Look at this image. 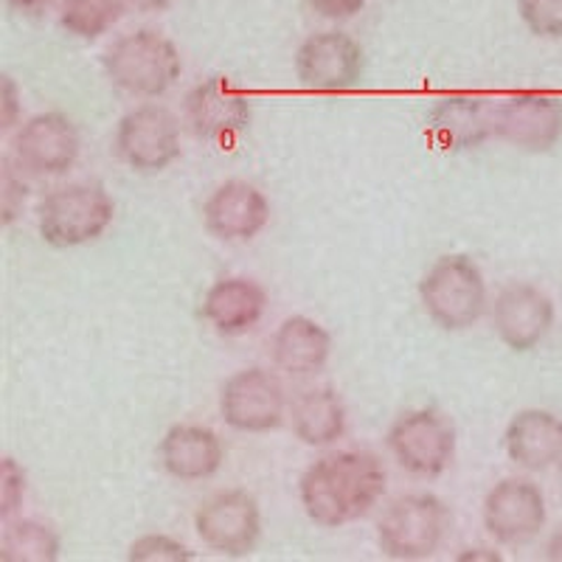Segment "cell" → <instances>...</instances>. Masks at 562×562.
<instances>
[{
    "instance_id": "6da1fadb",
    "label": "cell",
    "mask_w": 562,
    "mask_h": 562,
    "mask_svg": "<svg viewBox=\"0 0 562 562\" xmlns=\"http://www.w3.org/2000/svg\"><path fill=\"white\" fill-rule=\"evenodd\" d=\"M385 492V467L369 450H340L310 464L299 481L301 506L324 529L366 518Z\"/></svg>"
},
{
    "instance_id": "7a4b0ae2",
    "label": "cell",
    "mask_w": 562,
    "mask_h": 562,
    "mask_svg": "<svg viewBox=\"0 0 562 562\" xmlns=\"http://www.w3.org/2000/svg\"><path fill=\"white\" fill-rule=\"evenodd\" d=\"M102 63L110 82L138 99L164 97L183 74V59L172 40L153 29H138L115 40Z\"/></svg>"
},
{
    "instance_id": "3957f363",
    "label": "cell",
    "mask_w": 562,
    "mask_h": 562,
    "mask_svg": "<svg viewBox=\"0 0 562 562\" xmlns=\"http://www.w3.org/2000/svg\"><path fill=\"white\" fill-rule=\"evenodd\" d=\"M419 301L436 326L461 333L479 324L486 313V279L470 256H441L422 276Z\"/></svg>"
},
{
    "instance_id": "277c9868",
    "label": "cell",
    "mask_w": 562,
    "mask_h": 562,
    "mask_svg": "<svg viewBox=\"0 0 562 562\" xmlns=\"http://www.w3.org/2000/svg\"><path fill=\"white\" fill-rule=\"evenodd\" d=\"M115 203L99 183H65L37 205L40 237L52 248H79L97 243L113 225Z\"/></svg>"
},
{
    "instance_id": "5b68a950",
    "label": "cell",
    "mask_w": 562,
    "mask_h": 562,
    "mask_svg": "<svg viewBox=\"0 0 562 562\" xmlns=\"http://www.w3.org/2000/svg\"><path fill=\"white\" fill-rule=\"evenodd\" d=\"M450 509L434 492H411L396 498L378 524V546L389 560H430L448 537Z\"/></svg>"
},
{
    "instance_id": "8992f818",
    "label": "cell",
    "mask_w": 562,
    "mask_h": 562,
    "mask_svg": "<svg viewBox=\"0 0 562 562\" xmlns=\"http://www.w3.org/2000/svg\"><path fill=\"white\" fill-rule=\"evenodd\" d=\"M456 428L436 408H416L396 416L385 445L396 464L419 479H439L456 459Z\"/></svg>"
},
{
    "instance_id": "52a82bcc",
    "label": "cell",
    "mask_w": 562,
    "mask_h": 562,
    "mask_svg": "<svg viewBox=\"0 0 562 562\" xmlns=\"http://www.w3.org/2000/svg\"><path fill=\"white\" fill-rule=\"evenodd\" d=\"M113 147L133 172L158 175L180 158V124L164 104H138L122 115Z\"/></svg>"
},
{
    "instance_id": "ba28073f",
    "label": "cell",
    "mask_w": 562,
    "mask_h": 562,
    "mask_svg": "<svg viewBox=\"0 0 562 562\" xmlns=\"http://www.w3.org/2000/svg\"><path fill=\"white\" fill-rule=\"evenodd\" d=\"M194 529L211 551L223 557H248L262 537V509L245 490L214 492L194 512Z\"/></svg>"
},
{
    "instance_id": "9c48e42d",
    "label": "cell",
    "mask_w": 562,
    "mask_h": 562,
    "mask_svg": "<svg viewBox=\"0 0 562 562\" xmlns=\"http://www.w3.org/2000/svg\"><path fill=\"white\" fill-rule=\"evenodd\" d=\"M288 414V391L273 371L243 369L231 374L220 391V416L239 434H268Z\"/></svg>"
},
{
    "instance_id": "30bf717a",
    "label": "cell",
    "mask_w": 562,
    "mask_h": 562,
    "mask_svg": "<svg viewBox=\"0 0 562 562\" xmlns=\"http://www.w3.org/2000/svg\"><path fill=\"white\" fill-rule=\"evenodd\" d=\"M14 164L34 178H59L77 167L82 153L77 124L63 113H37L20 124L12 140Z\"/></svg>"
},
{
    "instance_id": "8fae6325",
    "label": "cell",
    "mask_w": 562,
    "mask_h": 562,
    "mask_svg": "<svg viewBox=\"0 0 562 562\" xmlns=\"http://www.w3.org/2000/svg\"><path fill=\"white\" fill-rule=\"evenodd\" d=\"M363 48L346 32L310 34L295 52V77L315 93H344L363 79Z\"/></svg>"
},
{
    "instance_id": "7c38bea8",
    "label": "cell",
    "mask_w": 562,
    "mask_h": 562,
    "mask_svg": "<svg viewBox=\"0 0 562 562\" xmlns=\"http://www.w3.org/2000/svg\"><path fill=\"white\" fill-rule=\"evenodd\" d=\"M183 119L200 140L231 144L250 127L254 108L225 77H211L194 85L183 99Z\"/></svg>"
},
{
    "instance_id": "4fadbf2b",
    "label": "cell",
    "mask_w": 562,
    "mask_h": 562,
    "mask_svg": "<svg viewBox=\"0 0 562 562\" xmlns=\"http://www.w3.org/2000/svg\"><path fill=\"white\" fill-rule=\"evenodd\" d=\"M495 135L524 153H549L562 138V99L537 90L498 99Z\"/></svg>"
},
{
    "instance_id": "5bb4252c",
    "label": "cell",
    "mask_w": 562,
    "mask_h": 562,
    "mask_svg": "<svg viewBox=\"0 0 562 562\" xmlns=\"http://www.w3.org/2000/svg\"><path fill=\"white\" fill-rule=\"evenodd\" d=\"M484 529L501 546L531 543L546 526V495L529 479H504L486 492Z\"/></svg>"
},
{
    "instance_id": "9a60e30c",
    "label": "cell",
    "mask_w": 562,
    "mask_h": 562,
    "mask_svg": "<svg viewBox=\"0 0 562 562\" xmlns=\"http://www.w3.org/2000/svg\"><path fill=\"white\" fill-rule=\"evenodd\" d=\"M492 326L512 351H531L554 326V301L529 281H512L492 301Z\"/></svg>"
},
{
    "instance_id": "2e32d148",
    "label": "cell",
    "mask_w": 562,
    "mask_h": 562,
    "mask_svg": "<svg viewBox=\"0 0 562 562\" xmlns=\"http://www.w3.org/2000/svg\"><path fill=\"white\" fill-rule=\"evenodd\" d=\"M428 138L448 153L479 149L495 135V102L481 93H448L425 115Z\"/></svg>"
},
{
    "instance_id": "e0dca14e",
    "label": "cell",
    "mask_w": 562,
    "mask_h": 562,
    "mask_svg": "<svg viewBox=\"0 0 562 562\" xmlns=\"http://www.w3.org/2000/svg\"><path fill=\"white\" fill-rule=\"evenodd\" d=\"M203 223L223 243H248L268 228L270 203L248 180H225L205 200Z\"/></svg>"
},
{
    "instance_id": "ac0fdd59",
    "label": "cell",
    "mask_w": 562,
    "mask_h": 562,
    "mask_svg": "<svg viewBox=\"0 0 562 562\" xmlns=\"http://www.w3.org/2000/svg\"><path fill=\"white\" fill-rule=\"evenodd\" d=\"M268 310V293L259 281L243 279V276H228V279L214 281L203 295L200 315L214 333L225 338H239L248 335Z\"/></svg>"
},
{
    "instance_id": "d6986e66",
    "label": "cell",
    "mask_w": 562,
    "mask_h": 562,
    "mask_svg": "<svg viewBox=\"0 0 562 562\" xmlns=\"http://www.w3.org/2000/svg\"><path fill=\"white\" fill-rule=\"evenodd\" d=\"M160 467L178 481H205L220 473L225 448L220 436L205 425L183 422L164 434L158 445Z\"/></svg>"
},
{
    "instance_id": "ffe728a7",
    "label": "cell",
    "mask_w": 562,
    "mask_h": 562,
    "mask_svg": "<svg viewBox=\"0 0 562 562\" xmlns=\"http://www.w3.org/2000/svg\"><path fill=\"white\" fill-rule=\"evenodd\" d=\"M506 456L529 473H543L562 461V419L551 411L526 408L512 416L504 436Z\"/></svg>"
},
{
    "instance_id": "44dd1931",
    "label": "cell",
    "mask_w": 562,
    "mask_h": 562,
    "mask_svg": "<svg viewBox=\"0 0 562 562\" xmlns=\"http://www.w3.org/2000/svg\"><path fill=\"white\" fill-rule=\"evenodd\" d=\"M276 369L290 378H315L333 358V335L307 315L281 321L270 344Z\"/></svg>"
},
{
    "instance_id": "7402d4cb",
    "label": "cell",
    "mask_w": 562,
    "mask_h": 562,
    "mask_svg": "<svg viewBox=\"0 0 562 562\" xmlns=\"http://www.w3.org/2000/svg\"><path fill=\"white\" fill-rule=\"evenodd\" d=\"M346 405L340 394L329 385L301 391L290 405V425L301 445L307 448H329L346 434Z\"/></svg>"
},
{
    "instance_id": "603a6c76",
    "label": "cell",
    "mask_w": 562,
    "mask_h": 562,
    "mask_svg": "<svg viewBox=\"0 0 562 562\" xmlns=\"http://www.w3.org/2000/svg\"><path fill=\"white\" fill-rule=\"evenodd\" d=\"M63 543L52 526L40 520H14L0 537V560L3 562H57Z\"/></svg>"
},
{
    "instance_id": "cb8c5ba5",
    "label": "cell",
    "mask_w": 562,
    "mask_h": 562,
    "mask_svg": "<svg viewBox=\"0 0 562 562\" xmlns=\"http://www.w3.org/2000/svg\"><path fill=\"white\" fill-rule=\"evenodd\" d=\"M127 0H63L59 26L77 40H99L122 20Z\"/></svg>"
},
{
    "instance_id": "d4e9b609",
    "label": "cell",
    "mask_w": 562,
    "mask_h": 562,
    "mask_svg": "<svg viewBox=\"0 0 562 562\" xmlns=\"http://www.w3.org/2000/svg\"><path fill=\"white\" fill-rule=\"evenodd\" d=\"M130 562H192L194 554L189 546L169 535H144L127 551Z\"/></svg>"
},
{
    "instance_id": "484cf974",
    "label": "cell",
    "mask_w": 562,
    "mask_h": 562,
    "mask_svg": "<svg viewBox=\"0 0 562 562\" xmlns=\"http://www.w3.org/2000/svg\"><path fill=\"white\" fill-rule=\"evenodd\" d=\"M518 12L526 29L537 37H562V0H518Z\"/></svg>"
},
{
    "instance_id": "4316f807",
    "label": "cell",
    "mask_w": 562,
    "mask_h": 562,
    "mask_svg": "<svg viewBox=\"0 0 562 562\" xmlns=\"http://www.w3.org/2000/svg\"><path fill=\"white\" fill-rule=\"evenodd\" d=\"M23 498H26V470L14 459H3V467H0V518H12Z\"/></svg>"
},
{
    "instance_id": "83f0119b",
    "label": "cell",
    "mask_w": 562,
    "mask_h": 562,
    "mask_svg": "<svg viewBox=\"0 0 562 562\" xmlns=\"http://www.w3.org/2000/svg\"><path fill=\"white\" fill-rule=\"evenodd\" d=\"M18 169L20 167L12 164V160L3 164V183H0L3 194H0V203H3V225H7V228L20 217V211H23L29 198V186L26 180H23V175H18Z\"/></svg>"
},
{
    "instance_id": "f1b7e54d",
    "label": "cell",
    "mask_w": 562,
    "mask_h": 562,
    "mask_svg": "<svg viewBox=\"0 0 562 562\" xmlns=\"http://www.w3.org/2000/svg\"><path fill=\"white\" fill-rule=\"evenodd\" d=\"M307 3L318 18L335 20V23L358 18L366 9V0H307Z\"/></svg>"
},
{
    "instance_id": "f546056e",
    "label": "cell",
    "mask_w": 562,
    "mask_h": 562,
    "mask_svg": "<svg viewBox=\"0 0 562 562\" xmlns=\"http://www.w3.org/2000/svg\"><path fill=\"white\" fill-rule=\"evenodd\" d=\"M3 102H7V110H3V127H14L18 124V85H14L12 77H3Z\"/></svg>"
},
{
    "instance_id": "4dcf8cb0",
    "label": "cell",
    "mask_w": 562,
    "mask_h": 562,
    "mask_svg": "<svg viewBox=\"0 0 562 562\" xmlns=\"http://www.w3.org/2000/svg\"><path fill=\"white\" fill-rule=\"evenodd\" d=\"M543 560L549 562H562V526L549 537V543H546Z\"/></svg>"
},
{
    "instance_id": "1f68e13d",
    "label": "cell",
    "mask_w": 562,
    "mask_h": 562,
    "mask_svg": "<svg viewBox=\"0 0 562 562\" xmlns=\"http://www.w3.org/2000/svg\"><path fill=\"white\" fill-rule=\"evenodd\" d=\"M169 3H172V0H127V7H133L135 12H144V14L164 12Z\"/></svg>"
},
{
    "instance_id": "d6a6232c",
    "label": "cell",
    "mask_w": 562,
    "mask_h": 562,
    "mask_svg": "<svg viewBox=\"0 0 562 562\" xmlns=\"http://www.w3.org/2000/svg\"><path fill=\"white\" fill-rule=\"evenodd\" d=\"M459 562H470V560H490V562H501L498 551H490V549H467L456 557Z\"/></svg>"
},
{
    "instance_id": "836d02e7",
    "label": "cell",
    "mask_w": 562,
    "mask_h": 562,
    "mask_svg": "<svg viewBox=\"0 0 562 562\" xmlns=\"http://www.w3.org/2000/svg\"><path fill=\"white\" fill-rule=\"evenodd\" d=\"M9 7L18 9V12H26V14H34L40 12V9H45L52 0H7Z\"/></svg>"
}]
</instances>
